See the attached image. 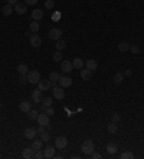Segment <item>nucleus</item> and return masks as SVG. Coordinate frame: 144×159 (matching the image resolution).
<instances>
[{"mask_svg":"<svg viewBox=\"0 0 144 159\" xmlns=\"http://www.w3.org/2000/svg\"><path fill=\"white\" fill-rule=\"evenodd\" d=\"M81 151L84 152V155H91L94 152V142L91 139L84 140V143L81 145Z\"/></svg>","mask_w":144,"mask_h":159,"instance_id":"f257e3e1","label":"nucleus"},{"mask_svg":"<svg viewBox=\"0 0 144 159\" xmlns=\"http://www.w3.org/2000/svg\"><path fill=\"white\" fill-rule=\"evenodd\" d=\"M52 91H53V97L55 99H59L62 100L65 97V91L62 86H58V85H52Z\"/></svg>","mask_w":144,"mask_h":159,"instance_id":"f03ea898","label":"nucleus"},{"mask_svg":"<svg viewBox=\"0 0 144 159\" xmlns=\"http://www.w3.org/2000/svg\"><path fill=\"white\" fill-rule=\"evenodd\" d=\"M27 80L32 83V85H36L39 80H41V73L38 70H30L27 72Z\"/></svg>","mask_w":144,"mask_h":159,"instance_id":"7ed1b4c3","label":"nucleus"},{"mask_svg":"<svg viewBox=\"0 0 144 159\" xmlns=\"http://www.w3.org/2000/svg\"><path fill=\"white\" fill-rule=\"evenodd\" d=\"M66 145H68V139L65 136H58L55 139V148L56 149H64V148H66Z\"/></svg>","mask_w":144,"mask_h":159,"instance_id":"20e7f679","label":"nucleus"},{"mask_svg":"<svg viewBox=\"0 0 144 159\" xmlns=\"http://www.w3.org/2000/svg\"><path fill=\"white\" fill-rule=\"evenodd\" d=\"M38 123L42 125V126H49V115H46L45 112H41L38 115Z\"/></svg>","mask_w":144,"mask_h":159,"instance_id":"39448f33","label":"nucleus"},{"mask_svg":"<svg viewBox=\"0 0 144 159\" xmlns=\"http://www.w3.org/2000/svg\"><path fill=\"white\" fill-rule=\"evenodd\" d=\"M49 88H52V82L49 80V79H45V80H39L38 82V89H41L42 92L45 91H49Z\"/></svg>","mask_w":144,"mask_h":159,"instance_id":"423d86ee","label":"nucleus"},{"mask_svg":"<svg viewBox=\"0 0 144 159\" xmlns=\"http://www.w3.org/2000/svg\"><path fill=\"white\" fill-rule=\"evenodd\" d=\"M55 145L52 146V145H48L45 149H43V158H46V159H50V158H53L55 156Z\"/></svg>","mask_w":144,"mask_h":159,"instance_id":"0eeeda50","label":"nucleus"},{"mask_svg":"<svg viewBox=\"0 0 144 159\" xmlns=\"http://www.w3.org/2000/svg\"><path fill=\"white\" fill-rule=\"evenodd\" d=\"M61 35H62L61 29H50L48 36L50 40H59V39H61Z\"/></svg>","mask_w":144,"mask_h":159,"instance_id":"6e6552de","label":"nucleus"},{"mask_svg":"<svg viewBox=\"0 0 144 159\" xmlns=\"http://www.w3.org/2000/svg\"><path fill=\"white\" fill-rule=\"evenodd\" d=\"M59 85L65 89V88H69L72 85V79L69 77V76H61L59 77Z\"/></svg>","mask_w":144,"mask_h":159,"instance_id":"1a4fd4ad","label":"nucleus"},{"mask_svg":"<svg viewBox=\"0 0 144 159\" xmlns=\"http://www.w3.org/2000/svg\"><path fill=\"white\" fill-rule=\"evenodd\" d=\"M15 12H16L17 15H24V13L27 12V4H26V3H17V4L15 6Z\"/></svg>","mask_w":144,"mask_h":159,"instance_id":"9d476101","label":"nucleus"},{"mask_svg":"<svg viewBox=\"0 0 144 159\" xmlns=\"http://www.w3.org/2000/svg\"><path fill=\"white\" fill-rule=\"evenodd\" d=\"M72 62L71 60H62V63H61V70L62 72H65V73H69L72 70Z\"/></svg>","mask_w":144,"mask_h":159,"instance_id":"9b49d317","label":"nucleus"},{"mask_svg":"<svg viewBox=\"0 0 144 159\" xmlns=\"http://www.w3.org/2000/svg\"><path fill=\"white\" fill-rule=\"evenodd\" d=\"M32 100H33V103H41L42 102V91L41 89L32 92Z\"/></svg>","mask_w":144,"mask_h":159,"instance_id":"f8f14e48","label":"nucleus"},{"mask_svg":"<svg viewBox=\"0 0 144 159\" xmlns=\"http://www.w3.org/2000/svg\"><path fill=\"white\" fill-rule=\"evenodd\" d=\"M36 129L35 128H26L24 129V138L26 139H35L36 138Z\"/></svg>","mask_w":144,"mask_h":159,"instance_id":"ddd939ff","label":"nucleus"},{"mask_svg":"<svg viewBox=\"0 0 144 159\" xmlns=\"http://www.w3.org/2000/svg\"><path fill=\"white\" fill-rule=\"evenodd\" d=\"M41 45H42V39H41L38 35H32V36H30V46L39 47Z\"/></svg>","mask_w":144,"mask_h":159,"instance_id":"4468645a","label":"nucleus"},{"mask_svg":"<svg viewBox=\"0 0 144 159\" xmlns=\"http://www.w3.org/2000/svg\"><path fill=\"white\" fill-rule=\"evenodd\" d=\"M33 155H35V152H33V148H32V146H29V148H24L23 152H22V156H23L24 159L33 158Z\"/></svg>","mask_w":144,"mask_h":159,"instance_id":"2eb2a0df","label":"nucleus"},{"mask_svg":"<svg viewBox=\"0 0 144 159\" xmlns=\"http://www.w3.org/2000/svg\"><path fill=\"white\" fill-rule=\"evenodd\" d=\"M81 77L84 79V80H89L91 77H92V70H89V69H81Z\"/></svg>","mask_w":144,"mask_h":159,"instance_id":"dca6fc26","label":"nucleus"},{"mask_svg":"<svg viewBox=\"0 0 144 159\" xmlns=\"http://www.w3.org/2000/svg\"><path fill=\"white\" fill-rule=\"evenodd\" d=\"M42 17H43V12H42L41 9H35V10L32 12V19H33V20H38V22H39Z\"/></svg>","mask_w":144,"mask_h":159,"instance_id":"f3484780","label":"nucleus"},{"mask_svg":"<svg viewBox=\"0 0 144 159\" xmlns=\"http://www.w3.org/2000/svg\"><path fill=\"white\" fill-rule=\"evenodd\" d=\"M42 145H43V142H42V139H32V148H33V151H39V149H42Z\"/></svg>","mask_w":144,"mask_h":159,"instance_id":"a211bd4d","label":"nucleus"},{"mask_svg":"<svg viewBox=\"0 0 144 159\" xmlns=\"http://www.w3.org/2000/svg\"><path fill=\"white\" fill-rule=\"evenodd\" d=\"M19 109L22 111V112H29L30 109H32V103H29V102H26V100H23V102H20V105H19Z\"/></svg>","mask_w":144,"mask_h":159,"instance_id":"6ab92c4d","label":"nucleus"},{"mask_svg":"<svg viewBox=\"0 0 144 159\" xmlns=\"http://www.w3.org/2000/svg\"><path fill=\"white\" fill-rule=\"evenodd\" d=\"M13 12H15V9H13V6H10V4H6V6L1 7V13H3L4 16H10Z\"/></svg>","mask_w":144,"mask_h":159,"instance_id":"aec40b11","label":"nucleus"},{"mask_svg":"<svg viewBox=\"0 0 144 159\" xmlns=\"http://www.w3.org/2000/svg\"><path fill=\"white\" fill-rule=\"evenodd\" d=\"M59 77H61V75L58 72H50V75H49V80L52 82V85H56L59 82Z\"/></svg>","mask_w":144,"mask_h":159,"instance_id":"412c9836","label":"nucleus"},{"mask_svg":"<svg viewBox=\"0 0 144 159\" xmlns=\"http://www.w3.org/2000/svg\"><path fill=\"white\" fill-rule=\"evenodd\" d=\"M107 152H108L110 155H115V153L118 152V146H117L115 143H108V145H107Z\"/></svg>","mask_w":144,"mask_h":159,"instance_id":"4be33fe9","label":"nucleus"},{"mask_svg":"<svg viewBox=\"0 0 144 159\" xmlns=\"http://www.w3.org/2000/svg\"><path fill=\"white\" fill-rule=\"evenodd\" d=\"M85 68L89 69V70H92V72H94V70H95V69L98 68V63H96L94 59H89V60H87V62H85Z\"/></svg>","mask_w":144,"mask_h":159,"instance_id":"5701e85b","label":"nucleus"},{"mask_svg":"<svg viewBox=\"0 0 144 159\" xmlns=\"http://www.w3.org/2000/svg\"><path fill=\"white\" fill-rule=\"evenodd\" d=\"M72 66L75 69H82L84 68V60H82L81 57H75V59L72 60Z\"/></svg>","mask_w":144,"mask_h":159,"instance_id":"b1692460","label":"nucleus"},{"mask_svg":"<svg viewBox=\"0 0 144 159\" xmlns=\"http://www.w3.org/2000/svg\"><path fill=\"white\" fill-rule=\"evenodd\" d=\"M39 29H41V24L38 23V20H33V22L29 24V30H30L32 33H38Z\"/></svg>","mask_w":144,"mask_h":159,"instance_id":"393cba45","label":"nucleus"},{"mask_svg":"<svg viewBox=\"0 0 144 159\" xmlns=\"http://www.w3.org/2000/svg\"><path fill=\"white\" fill-rule=\"evenodd\" d=\"M107 131H108L110 133H113V135H114V133L118 131V126H117V123H115V122H111V123H108V125H107Z\"/></svg>","mask_w":144,"mask_h":159,"instance_id":"a878e982","label":"nucleus"},{"mask_svg":"<svg viewBox=\"0 0 144 159\" xmlns=\"http://www.w3.org/2000/svg\"><path fill=\"white\" fill-rule=\"evenodd\" d=\"M27 69H29V68H27V65H26V63H19V65H17V69H16V70H17V72H19L20 75H26V73L29 72Z\"/></svg>","mask_w":144,"mask_h":159,"instance_id":"bb28decb","label":"nucleus"},{"mask_svg":"<svg viewBox=\"0 0 144 159\" xmlns=\"http://www.w3.org/2000/svg\"><path fill=\"white\" fill-rule=\"evenodd\" d=\"M118 50H120V52H127V50H130V43H127V42H120V43H118Z\"/></svg>","mask_w":144,"mask_h":159,"instance_id":"cd10ccee","label":"nucleus"},{"mask_svg":"<svg viewBox=\"0 0 144 159\" xmlns=\"http://www.w3.org/2000/svg\"><path fill=\"white\" fill-rule=\"evenodd\" d=\"M55 47H56V50H64L65 47H66V43H65V40H56V45H55Z\"/></svg>","mask_w":144,"mask_h":159,"instance_id":"c85d7f7f","label":"nucleus"},{"mask_svg":"<svg viewBox=\"0 0 144 159\" xmlns=\"http://www.w3.org/2000/svg\"><path fill=\"white\" fill-rule=\"evenodd\" d=\"M122 80H124V73L117 72V73L114 75V82H115V83H121Z\"/></svg>","mask_w":144,"mask_h":159,"instance_id":"c756f323","label":"nucleus"},{"mask_svg":"<svg viewBox=\"0 0 144 159\" xmlns=\"http://www.w3.org/2000/svg\"><path fill=\"white\" fill-rule=\"evenodd\" d=\"M27 115H29V119L36 120V119H38V115H39V112H38V111H35V109H30V111L27 112Z\"/></svg>","mask_w":144,"mask_h":159,"instance_id":"7c9ffc66","label":"nucleus"},{"mask_svg":"<svg viewBox=\"0 0 144 159\" xmlns=\"http://www.w3.org/2000/svg\"><path fill=\"white\" fill-rule=\"evenodd\" d=\"M42 102H43V105H46V106H52V103H53V97L46 96V97L42 99Z\"/></svg>","mask_w":144,"mask_h":159,"instance_id":"2f4dec72","label":"nucleus"},{"mask_svg":"<svg viewBox=\"0 0 144 159\" xmlns=\"http://www.w3.org/2000/svg\"><path fill=\"white\" fill-rule=\"evenodd\" d=\"M53 60H55V62H61V60H62V53H61V50H56V52H55Z\"/></svg>","mask_w":144,"mask_h":159,"instance_id":"473e14b6","label":"nucleus"},{"mask_svg":"<svg viewBox=\"0 0 144 159\" xmlns=\"http://www.w3.org/2000/svg\"><path fill=\"white\" fill-rule=\"evenodd\" d=\"M121 158L122 159H133L134 155H133V152H124V153H121Z\"/></svg>","mask_w":144,"mask_h":159,"instance_id":"72a5a7b5","label":"nucleus"},{"mask_svg":"<svg viewBox=\"0 0 144 159\" xmlns=\"http://www.w3.org/2000/svg\"><path fill=\"white\" fill-rule=\"evenodd\" d=\"M45 7H46V9H53V7H55V1H53V0H46V1H45Z\"/></svg>","mask_w":144,"mask_h":159,"instance_id":"f704fd0d","label":"nucleus"},{"mask_svg":"<svg viewBox=\"0 0 144 159\" xmlns=\"http://www.w3.org/2000/svg\"><path fill=\"white\" fill-rule=\"evenodd\" d=\"M41 139H42V142H49V139H50L49 132H43V133L41 135Z\"/></svg>","mask_w":144,"mask_h":159,"instance_id":"c9c22d12","label":"nucleus"},{"mask_svg":"<svg viewBox=\"0 0 144 159\" xmlns=\"http://www.w3.org/2000/svg\"><path fill=\"white\" fill-rule=\"evenodd\" d=\"M45 128H46V126H42V125H39V128L36 129V133H38L39 136H41V135H42L43 132H46V129H45Z\"/></svg>","mask_w":144,"mask_h":159,"instance_id":"e433bc0d","label":"nucleus"},{"mask_svg":"<svg viewBox=\"0 0 144 159\" xmlns=\"http://www.w3.org/2000/svg\"><path fill=\"white\" fill-rule=\"evenodd\" d=\"M120 119H121V116L117 113V112H115V113H113V116H111V122H115V123H117Z\"/></svg>","mask_w":144,"mask_h":159,"instance_id":"4c0bfd02","label":"nucleus"},{"mask_svg":"<svg viewBox=\"0 0 144 159\" xmlns=\"http://www.w3.org/2000/svg\"><path fill=\"white\" fill-rule=\"evenodd\" d=\"M130 50H131L133 53H138V52H140V47L137 45H131L130 46Z\"/></svg>","mask_w":144,"mask_h":159,"instance_id":"58836bf2","label":"nucleus"},{"mask_svg":"<svg viewBox=\"0 0 144 159\" xmlns=\"http://www.w3.org/2000/svg\"><path fill=\"white\" fill-rule=\"evenodd\" d=\"M33 158H36V159L43 158V152H41V149H39V151H36V152H35V155H33Z\"/></svg>","mask_w":144,"mask_h":159,"instance_id":"ea45409f","label":"nucleus"},{"mask_svg":"<svg viewBox=\"0 0 144 159\" xmlns=\"http://www.w3.org/2000/svg\"><path fill=\"white\" fill-rule=\"evenodd\" d=\"M45 113L50 116V115H53V113H55V109H53L52 106H48V108H46V112H45Z\"/></svg>","mask_w":144,"mask_h":159,"instance_id":"a19ab883","label":"nucleus"},{"mask_svg":"<svg viewBox=\"0 0 144 159\" xmlns=\"http://www.w3.org/2000/svg\"><path fill=\"white\" fill-rule=\"evenodd\" d=\"M36 3H38V0H26V4H29V6H33Z\"/></svg>","mask_w":144,"mask_h":159,"instance_id":"79ce46f5","label":"nucleus"},{"mask_svg":"<svg viewBox=\"0 0 144 159\" xmlns=\"http://www.w3.org/2000/svg\"><path fill=\"white\" fill-rule=\"evenodd\" d=\"M46 108H48V106H46V105H43V103H42V105H41V106H39V111H41V112H46Z\"/></svg>","mask_w":144,"mask_h":159,"instance_id":"37998d69","label":"nucleus"},{"mask_svg":"<svg viewBox=\"0 0 144 159\" xmlns=\"http://www.w3.org/2000/svg\"><path fill=\"white\" fill-rule=\"evenodd\" d=\"M19 80H20V82L23 83V82H26V80H27V76H26V75H20V77H19Z\"/></svg>","mask_w":144,"mask_h":159,"instance_id":"c03bdc74","label":"nucleus"},{"mask_svg":"<svg viewBox=\"0 0 144 159\" xmlns=\"http://www.w3.org/2000/svg\"><path fill=\"white\" fill-rule=\"evenodd\" d=\"M7 4H10V6H16V4H17V0H7Z\"/></svg>","mask_w":144,"mask_h":159,"instance_id":"a18cd8bd","label":"nucleus"},{"mask_svg":"<svg viewBox=\"0 0 144 159\" xmlns=\"http://www.w3.org/2000/svg\"><path fill=\"white\" fill-rule=\"evenodd\" d=\"M91 158H94V159H99V158H101V155H99V153H94V152H92V153H91Z\"/></svg>","mask_w":144,"mask_h":159,"instance_id":"49530a36","label":"nucleus"},{"mask_svg":"<svg viewBox=\"0 0 144 159\" xmlns=\"http://www.w3.org/2000/svg\"><path fill=\"white\" fill-rule=\"evenodd\" d=\"M131 75H133V72H131L130 69H127V70L124 72V76H131Z\"/></svg>","mask_w":144,"mask_h":159,"instance_id":"de8ad7c7","label":"nucleus"},{"mask_svg":"<svg viewBox=\"0 0 144 159\" xmlns=\"http://www.w3.org/2000/svg\"><path fill=\"white\" fill-rule=\"evenodd\" d=\"M59 17H61V13H56V15L53 16V19H55V20H56V19H59Z\"/></svg>","mask_w":144,"mask_h":159,"instance_id":"09e8293b","label":"nucleus"}]
</instances>
